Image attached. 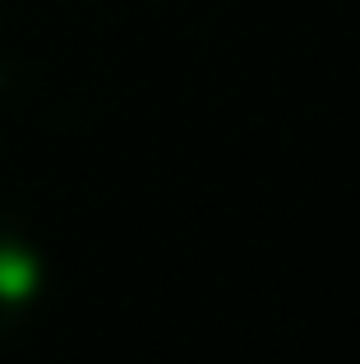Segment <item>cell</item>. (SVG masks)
<instances>
[{
	"label": "cell",
	"mask_w": 360,
	"mask_h": 364,
	"mask_svg": "<svg viewBox=\"0 0 360 364\" xmlns=\"http://www.w3.org/2000/svg\"><path fill=\"white\" fill-rule=\"evenodd\" d=\"M42 282H46L42 249L33 245V235L14 217H0V337H9L14 328L28 323V314L42 300Z\"/></svg>",
	"instance_id": "obj_1"
}]
</instances>
